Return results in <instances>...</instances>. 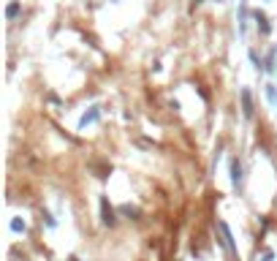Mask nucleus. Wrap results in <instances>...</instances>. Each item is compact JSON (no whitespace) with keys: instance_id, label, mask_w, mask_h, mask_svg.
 Masks as SVG:
<instances>
[{"instance_id":"2","label":"nucleus","mask_w":277,"mask_h":261,"mask_svg":"<svg viewBox=\"0 0 277 261\" xmlns=\"http://www.w3.org/2000/svg\"><path fill=\"white\" fill-rule=\"evenodd\" d=\"M101 220H104L106 226H114L117 223V218H114V210H111V204H109V199H101Z\"/></svg>"},{"instance_id":"6","label":"nucleus","mask_w":277,"mask_h":261,"mask_svg":"<svg viewBox=\"0 0 277 261\" xmlns=\"http://www.w3.org/2000/svg\"><path fill=\"white\" fill-rule=\"evenodd\" d=\"M266 101L272 103V109H275V114H277V87L275 84H266Z\"/></svg>"},{"instance_id":"1","label":"nucleus","mask_w":277,"mask_h":261,"mask_svg":"<svg viewBox=\"0 0 277 261\" xmlns=\"http://www.w3.org/2000/svg\"><path fill=\"white\" fill-rule=\"evenodd\" d=\"M217 234H220V245L226 247V253H229L231 259H236V242H234V234H231L226 220H217Z\"/></svg>"},{"instance_id":"3","label":"nucleus","mask_w":277,"mask_h":261,"mask_svg":"<svg viewBox=\"0 0 277 261\" xmlns=\"http://www.w3.org/2000/svg\"><path fill=\"white\" fill-rule=\"evenodd\" d=\"M231 182H234V188L236 191H239V188H242V182H245V177H242V163H239V161H231Z\"/></svg>"},{"instance_id":"4","label":"nucleus","mask_w":277,"mask_h":261,"mask_svg":"<svg viewBox=\"0 0 277 261\" xmlns=\"http://www.w3.org/2000/svg\"><path fill=\"white\" fill-rule=\"evenodd\" d=\"M242 114H245V120H250L253 117V96H250V90L247 87H242Z\"/></svg>"},{"instance_id":"9","label":"nucleus","mask_w":277,"mask_h":261,"mask_svg":"<svg viewBox=\"0 0 277 261\" xmlns=\"http://www.w3.org/2000/svg\"><path fill=\"white\" fill-rule=\"evenodd\" d=\"M263 261H272V253H263Z\"/></svg>"},{"instance_id":"5","label":"nucleus","mask_w":277,"mask_h":261,"mask_svg":"<svg viewBox=\"0 0 277 261\" xmlns=\"http://www.w3.org/2000/svg\"><path fill=\"white\" fill-rule=\"evenodd\" d=\"M98 114H101V112H98L95 106H92V109L87 112V114H82V120H79V128H84V125H90V123H95V120H98Z\"/></svg>"},{"instance_id":"7","label":"nucleus","mask_w":277,"mask_h":261,"mask_svg":"<svg viewBox=\"0 0 277 261\" xmlns=\"http://www.w3.org/2000/svg\"><path fill=\"white\" fill-rule=\"evenodd\" d=\"M16 14H19V3H11V6L6 8V16H8V19H14Z\"/></svg>"},{"instance_id":"8","label":"nucleus","mask_w":277,"mask_h":261,"mask_svg":"<svg viewBox=\"0 0 277 261\" xmlns=\"http://www.w3.org/2000/svg\"><path fill=\"white\" fill-rule=\"evenodd\" d=\"M11 228H14V231H25V220L14 218V220H11Z\"/></svg>"},{"instance_id":"10","label":"nucleus","mask_w":277,"mask_h":261,"mask_svg":"<svg viewBox=\"0 0 277 261\" xmlns=\"http://www.w3.org/2000/svg\"><path fill=\"white\" fill-rule=\"evenodd\" d=\"M193 3H196V6H199V3H201V0H193Z\"/></svg>"}]
</instances>
